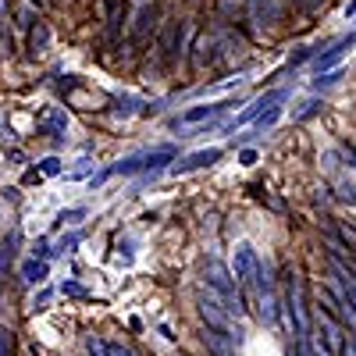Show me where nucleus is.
I'll list each match as a JSON object with an SVG mask.
<instances>
[{
    "mask_svg": "<svg viewBox=\"0 0 356 356\" xmlns=\"http://www.w3.org/2000/svg\"><path fill=\"white\" fill-rule=\"evenodd\" d=\"M203 278H207V285H211L221 300L228 303V310L235 314V317H243L246 314V303H243V292H239V278H235L228 267L221 264V260H211L207 264V271H203Z\"/></svg>",
    "mask_w": 356,
    "mask_h": 356,
    "instance_id": "1",
    "label": "nucleus"
},
{
    "mask_svg": "<svg viewBox=\"0 0 356 356\" xmlns=\"http://www.w3.org/2000/svg\"><path fill=\"white\" fill-rule=\"evenodd\" d=\"M285 321L296 335H310V317H307V296H303V282L296 278L289 282V292H285Z\"/></svg>",
    "mask_w": 356,
    "mask_h": 356,
    "instance_id": "2",
    "label": "nucleus"
},
{
    "mask_svg": "<svg viewBox=\"0 0 356 356\" xmlns=\"http://www.w3.org/2000/svg\"><path fill=\"white\" fill-rule=\"evenodd\" d=\"M228 107H232V100H225V104H200V107H189L186 114H178V118H175V122H171V129H175V132H193L196 125H203V122H214V118H221Z\"/></svg>",
    "mask_w": 356,
    "mask_h": 356,
    "instance_id": "3",
    "label": "nucleus"
},
{
    "mask_svg": "<svg viewBox=\"0 0 356 356\" xmlns=\"http://www.w3.org/2000/svg\"><path fill=\"white\" fill-rule=\"evenodd\" d=\"M232 275L239 278V285H253L257 289V278H260V257L253 253L250 243L235 246V264H232Z\"/></svg>",
    "mask_w": 356,
    "mask_h": 356,
    "instance_id": "4",
    "label": "nucleus"
},
{
    "mask_svg": "<svg viewBox=\"0 0 356 356\" xmlns=\"http://www.w3.org/2000/svg\"><path fill=\"white\" fill-rule=\"evenodd\" d=\"M314 324H317V332H321L324 346H328L332 353H342L346 339H342V324H339V317H335V314H328V310H324V307L317 303V310H314Z\"/></svg>",
    "mask_w": 356,
    "mask_h": 356,
    "instance_id": "5",
    "label": "nucleus"
},
{
    "mask_svg": "<svg viewBox=\"0 0 356 356\" xmlns=\"http://www.w3.org/2000/svg\"><path fill=\"white\" fill-rule=\"evenodd\" d=\"M285 100V89H271V93H264V97H257L243 114H235L232 118V125L228 129H235V125H246V122H253V118H260L264 114V107H275V104H282Z\"/></svg>",
    "mask_w": 356,
    "mask_h": 356,
    "instance_id": "6",
    "label": "nucleus"
},
{
    "mask_svg": "<svg viewBox=\"0 0 356 356\" xmlns=\"http://www.w3.org/2000/svg\"><path fill=\"white\" fill-rule=\"evenodd\" d=\"M214 161H221L218 146H211V150H196V154H189V157H182V161H175V164H171V175H189V171H200V168L214 164Z\"/></svg>",
    "mask_w": 356,
    "mask_h": 356,
    "instance_id": "7",
    "label": "nucleus"
},
{
    "mask_svg": "<svg viewBox=\"0 0 356 356\" xmlns=\"http://www.w3.org/2000/svg\"><path fill=\"white\" fill-rule=\"evenodd\" d=\"M154 18H157V8L146 4V0H139V8H136V15H132V25H129V36H132V40H146V36H150Z\"/></svg>",
    "mask_w": 356,
    "mask_h": 356,
    "instance_id": "8",
    "label": "nucleus"
},
{
    "mask_svg": "<svg viewBox=\"0 0 356 356\" xmlns=\"http://www.w3.org/2000/svg\"><path fill=\"white\" fill-rule=\"evenodd\" d=\"M40 132H47V136H57L61 139L65 132H68V111L65 107H47L43 114H40Z\"/></svg>",
    "mask_w": 356,
    "mask_h": 356,
    "instance_id": "9",
    "label": "nucleus"
},
{
    "mask_svg": "<svg viewBox=\"0 0 356 356\" xmlns=\"http://www.w3.org/2000/svg\"><path fill=\"white\" fill-rule=\"evenodd\" d=\"M282 18V4L278 0H250V22L260 29V25H275Z\"/></svg>",
    "mask_w": 356,
    "mask_h": 356,
    "instance_id": "10",
    "label": "nucleus"
},
{
    "mask_svg": "<svg viewBox=\"0 0 356 356\" xmlns=\"http://www.w3.org/2000/svg\"><path fill=\"white\" fill-rule=\"evenodd\" d=\"M257 307H260V321L267 324V328H275L278 324V300H275V292L271 285H257Z\"/></svg>",
    "mask_w": 356,
    "mask_h": 356,
    "instance_id": "11",
    "label": "nucleus"
},
{
    "mask_svg": "<svg viewBox=\"0 0 356 356\" xmlns=\"http://www.w3.org/2000/svg\"><path fill=\"white\" fill-rule=\"evenodd\" d=\"M349 47H353V40H339L335 47H328L324 54H317V57H314V68H317V72H328V68H335V65H339V57H342Z\"/></svg>",
    "mask_w": 356,
    "mask_h": 356,
    "instance_id": "12",
    "label": "nucleus"
},
{
    "mask_svg": "<svg viewBox=\"0 0 356 356\" xmlns=\"http://www.w3.org/2000/svg\"><path fill=\"white\" fill-rule=\"evenodd\" d=\"M324 111V100L321 97H307V100H300L292 107V122H310L314 114H321Z\"/></svg>",
    "mask_w": 356,
    "mask_h": 356,
    "instance_id": "13",
    "label": "nucleus"
},
{
    "mask_svg": "<svg viewBox=\"0 0 356 356\" xmlns=\"http://www.w3.org/2000/svg\"><path fill=\"white\" fill-rule=\"evenodd\" d=\"M22 282L25 285H43L47 282V260H25L22 264Z\"/></svg>",
    "mask_w": 356,
    "mask_h": 356,
    "instance_id": "14",
    "label": "nucleus"
},
{
    "mask_svg": "<svg viewBox=\"0 0 356 356\" xmlns=\"http://www.w3.org/2000/svg\"><path fill=\"white\" fill-rule=\"evenodd\" d=\"M47 43H50V29H47L43 22H36L33 29H29V50H33V54H43Z\"/></svg>",
    "mask_w": 356,
    "mask_h": 356,
    "instance_id": "15",
    "label": "nucleus"
},
{
    "mask_svg": "<svg viewBox=\"0 0 356 356\" xmlns=\"http://www.w3.org/2000/svg\"><path fill=\"white\" fill-rule=\"evenodd\" d=\"M342 79V72L339 68H328V72H317V79H314V89H317V93H321V89H332L335 82Z\"/></svg>",
    "mask_w": 356,
    "mask_h": 356,
    "instance_id": "16",
    "label": "nucleus"
},
{
    "mask_svg": "<svg viewBox=\"0 0 356 356\" xmlns=\"http://www.w3.org/2000/svg\"><path fill=\"white\" fill-rule=\"evenodd\" d=\"M82 218H86V207H72V211L57 214V225H75V221H82Z\"/></svg>",
    "mask_w": 356,
    "mask_h": 356,
    "instance_id": "17",
    "label": "nucleus"
},
{
    "mask_svg": "<svg viewBox=\"0 0 356 356\" xmlns=\"http://www.w3.org/2000/svg\"><path fill=\"white\" fill-rule=\"evenodd\" d=\"M339 239L349 246V250H356V225H349V221H342L339 225Z\"/></svg>",
    "mask_w": 356,
    "mask_h": 356,
    "instance_id": "18",
    "label": "nucleus"
},
{
    "mask_svg": "<svg viewBox=\"0 0 356 356\" xmlns=\"http://www.w3.org/2000/svg\"><path fill=\"white\" fill-rule=\"evenodd\" d=\"M79 243H82V232H72V235H65V239L57 243V250H54V253H72Z\"/></svg>",
    "mask_w": 356,
    "mask_h": 356,
    "instance_id": "19",
    "label": "nucleus"
},
{
    "mask_svg": "<svg viewBox=\"0 0 356 356\" xmlns=\"http://www.w3.org/2000/svg\"><path fill=\"white\" fill-rule=\"evenodd\" d=\"M275 122H278V104H275V107H267V114H260V118H257V132L271 129Z\"/></svg>",
    "mask_w": 356,
    "mask_h": 356,
    "instance_id": "20",
    "label": "nucleus"
},
{
    "mask_svg": "<svg viewBox=\"0 0 356 356\" xmlns=\"http://www.w3.org/2000/svg\"><path fill=\"white\" fill-rule=\"evenodd\" d=\"M40 175H47V178L61 175V161H57V157H43V161H40Z\"/></svg>",
    "mask_w": 356,
    "mask_h": 356,
    "instance_id": "21",
    "label": "nucleus"
},
{
    "mask_svg": "<svg viewBox=\"0 0 356 356\" xmlns=\"http://www.w3.org/2000/svg\"><path fill=\"white\" fill-rule=\"evenodd\" d=\"M11 349H15V332L0 328V356H11Z\"/></svg>",
    "mask_w": 356,
    "mask_h": 356,
    "instance_id": "22",
    "label": "nucleus"
},
{
    "mask_svg": "<svg viewBox=\"0 0 356 356\" xmlns=\"http://www.w3.org/2000/svg\"><path fill=\"white\" fill-rule=\"evenodd\" d=\"M86 349H89V356H107V346H104L97 335H89V339H86Z\"/></svg>",
    "mask_w": 356,
    "mask_h": 356,
    "instance_id": "23",
    "label": "nucleus"
},
{
    "mask_svg": "<svg viewBox=\"0 0 356 356\" xmlns=\"http://www.w3.org/2000/svg\"><path fill=\"white\" fill-rule=\"evenodd\" d=\"M107 356H132V349L122 346V342H111V346H107Z\"/></svg>",
    "mask_w": 356,
    "mask_h": 356,
    "instance_id": "24",
    "label": "nucleus"
},
{
    "mask_svg": "<svg viewBox=\"0 0 356 356\" xmlns=\"http://www.w3.org/2000/svg\"><path fill=\"white\" fill-rule=\"evenodd\" d=\"M61 292H65V296H86V289H82L79 282H65V285H61Z\"/></svg>",
    "mask_w": 356,
    "mask_h": 356,
    "instance_id": "25",
    "label": "nucleus"
},
{
    "mask_svg": "<svg viewBox=\"0 0 356 356\" xmlns=\"http://www.w3.org/2000/svg\"><path fill=\"white\" fill-rule=\"evenodd\" d=\"M296 4H300L303 11H310V15H314V11H321V8H324V0H296Z\"/></svg>",
    "mask_w": 356,
    "mask_h": 356,
    "instance_id": "26",
    "label": "nucleus"
},
{
    "mask_svg": "<svg viewBox=\"0 0 356 356\" xmlns=\"http://www.w3.org/2000/svg\"><path fill=\"white\" fill-rule=\"evenodd\" d=\"M36 257H40V260H47V257H54V250L47 246V239H40V243H36Z\"/></svg>",
    "mask_w": 356,
    "mask_h": 356,
    "instance_id": "27",
    "label": "nucleus"
},
{
    "mask_svg": "<svg viewBox=\"0 0 356 356\" xmlns=\"http://www.w3.org/2000/svg\"><path fill=\"white\" fill-rule=\"evenodd\" d=\"M307 57H314V50H310V47H300V54H292V65H300V61H307Z\"/></svg>",
    "mask_w": 356,
    "mask_h": 356,
    "instance_id": "28",
    "label": "nucleus"
},
{
    "mask_svg": "<svg viewBox=\"0 0 356 356\" xmlns=\"http://www.w3.org/2000/svg\"><path fill=\"white\" fill-rule=\"evenodd\" d=\"M89 168H93V164H89V161H82V164H79V168H75L68 178H86V175H89Z\"/></svg>",
    "mask_w": 356,
    "mask_h": 356,
    "instance_id": "29",
    "label": "nucleus"
},
{
    "mask_svg": "<svg viewBox=\"0 0 356 356\" xmlns=\"http://www.w3.org/2000/svg\"><path fill=\"white\" fill-rule=\"evenodd\" d=\"M342 154H346L349 168H356V146H349V143H346V146H342Z\"/></svg>",
    "mask_w": 356,
    "mask_h": 356,
    "instance_id": "30",
    "label": "nucleus"
},
{
    "mask_svg": "<svg viewBox=\"0 0 356 356\" xmlns=\"http://www.w3.org/2000/svg\"><path fill=\"white\" fill-rule=\"evenodd\" d=\"M8 264H11V253H8L4 246H0V275H4V271H8Z\"/></svg>",
    "mask_w": 356,
    "mask_h": 356,
    "instance_id": "31",
    "label": "nucleus"
},
{
    "mask_svg": "<svg viewBox=\"0 0 356 356\" xmlns=\"http://www.w3.org/2000/svg\"><path fill=\"white\" fill-rule=\"evenodd\" d=\"M342 356H356V339H349V342L342 346Z\"/></svg>",
    "mask_w": 356,
    "mask_h": 356,
    "instance_id": "32",
    "label": "nucleus"
},
{
    "mask_svg": "<svg viewBox=\"0 0 356 356\" xmlns=\"http://www.w3.org/2000/svg\"><path fill=\"white\" fill-rule=\"evenodd\" d=\"M239 161H243V164H253V161H257V150H243V157H239Z\"/></svg>",
    "mask_w": 356,
    "mask_h": 356,
    "instance_id": "33",
    "label": "nucleus"
},
{
    "mask_svg": "<svg viewBox=\"0 0 356 356\" xmlns=\"http://www.w3.org/2000/svg\"><path fill=\"white\" fill-rule=\"evenodd\" d=\"M47 303H50V292H43L40 300H36V310H47Z\"/></svg>",
    "mask_w": 356,
    "mask_h": 356,
    "instance_id": "34",
    "label": "nucleus"
},
{
    "mask_svg": "<svg viewBox=\"0 0 356 356\" xmlns=\"http://www.w3.org/2000/svg\"><path fill=\"white\" fill-rule=\"evenodd\" d=\"M0 15H8V0H0Z\"/></svg>",
    "mask_w": 356,
    "mask_h": 356,
    "instance_id": "35",
    "label": "nucleus"
},
{
    "mask_svg": "<svg viewBox=\"0 0 356 356\" xmlns=\"http://www.w3.org/2000/svg\"><path fill=\"white\" fill-rule=\"evenodd\" d=\"M346 15H356V0H353V4H349V8H346Z\"/></svg>",
    "mask_w": 356,
    "mask_h": 356,
    "instance_id": "36",
    "label": "nucleus"
},
{
    "mask_svg": "<svg viewBox=\"0 0 356 356\" xmlns=\"http://www.w3.org/2000/svg\"><path fill=\"white\" fill-rule=\"evenodd\" d=\"M43 4H50V0H40V8H43Z\"/></svg>",
    "mask_w": 356,
    "mask_h": 356,
    "instance_id": "37",
    "label": "nucleus"
},
{
    "mask_svg": "<svg viewBox=\"0 0 356 356\" xmlns=\"http://www.w3.org/2000/svg\"><path fill=\"white\" fill-rule=\"evenodd\" d=\"M232 356H235V353H232Z\"/></svg>",
    "mask_w": 356,
    "mask_h": 356,
    "instance_id": "38",
    "label": "nucleus"
}]
</instances>
